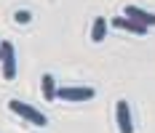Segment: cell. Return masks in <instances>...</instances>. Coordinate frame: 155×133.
I'll list each match as a JSON object with an SVG mask.
<instances>
[{
  "mask_svg": "<svg viewBox=\"0 0 155 133\" xmlns=\"http://www.w3.org/2000/svg\"><path fill=\"white\" fill-rule=\"evenodd\" d=\"M8 109H11V112H16L19 117L30 120L32 125H40V128H43V125H48V120H46V115H43V112H38L35 106L19 101V99H11V101H8Z\"/></svg>",
  "mask_w": 155,
  "mask_h": 133,
  "instance_id": "6da1fadb",
  "label": "cell"
},
{
  "mask_svg": "<svg viewBox=\"0 0 155 133\" xmlns=\"http://www.w3.org/2000/svg\"><path fill=\"white\" fill-rule=\"evenodd\" d=\"M0 51H3V56H0L3 77H5V80H14L16 77V51H14V43H11V40H3V43H0Z\"/></svg>",
  "mask_w": 155,
  "mask_h": 133,
  "instance_id": "7a4b0ae2",
  "label": "cell"
},
{
  "mask_svg": "<svg viewBox=\"0 0 155 133\" xmlns=\"http://www.w3.org/2000/svg\"><path fill=\"white\" fill-rule=\"evenodd\" d=\"M56 99H62V101H88V99H94V88H75V85H67V88H59Z\"/></svg>",
  "mask_w": 155,
  "mask_h": 133,
  "instance_id": "3957f363",
  "label": "cell"
},
{
  "mask_svg": "<svg viewBox=\"0 0 155 133\" xmlns=\"http://www.w3.org/2000/svg\"><path fill=\"white\" fill-rule=\"evenodd\" d=\"M115 117H118V128L120 133H134V122H131V109H128V101L120 99L115 104Z\"/></svg>",
  "mask_w": 155,
  "mask_h": 133,
  "instance_id": "277c9868",
  "label": "cell"
},
{
  "mask_svg": "<svg viewBox=\"0 0 155 133\" xmlns=\"http://www.w3.org/2000/svg\"><path fill=\"white\" fill-rule=\"evenodd\" d=\"M123 16H128V19H134V21H139V24H144L147 30H150V27H155V14H150V11H144V8H139V5H126Z\"/></svg>",
  "mask_w": 155,
  "mask_h": 133,
  "instance_id": "5b68a950",
  "label": "cell"
},
{
  "mask_svg": "<svg viewBox=\"0 0 155 133\" xmlns=\"http://www.w3.org/2000/svg\"><path fill=\"white\" fill-rule=\"evenodd\" d=\"M115 30H126V32H134V35H147V27L139 24V21H134V19H128V16H115L112 21H110Z\"/></svg>",
  "mask_w": 155,
  "mask_h": 133,
  "instance_id": "8992f818",
  "label": "cell"
},
{
  "mask_svg": "<svg viewBox=\"0 0 155 133\" xmlns=\"http://www.w3.org/2000/svg\"><path fill=\"white\" fill-rule=\"evenodd\" d=\"M40 85H43V99H46V101H54V99H56V93H59V88H56V80L46 72L43 77H40Z\"/></svg>",
  "mask_w": 155,
  "mask_h": 133,
  "instance_id": "52a82bcc",
  "label": "cell"
},
{
  "mask_svg": "<svg viewBox=\"0 0 155 133\" xmlns=\"http://www.w3.org/2000/svg\"><path fill=\"white\" fill-rule=\"evenodd\" d=\"M104 35H107V19L104 16H96L94 19V27H91V40L94 43H102Z\"/></svg>",
  "mask_w": 155,
  "mask_h": 133,
  "instance_id": "ba28073f",
  "label": "cell"
},
{
  "mask_svg": "<svg viewBox=\"0 0 155 133\" xmlns=\"http://www.w3.org/2000/svg\"><path fill=\"white\" fill-rule=\"evenodd\" d=\"M14 19L19 21V24H27L32 16H30V11H24V8H21V11H16V14H14Z\"/></svg>",
  "mask_w": 155,
  "mask_h": 133,
  "instance_id": "9c48e42d",
  "label": "cell"
},
{
  "mask_svg": "<svg viewBox=\"0 0 155 133\" xmlns=\"http://www.w3.org/2000/svg\"><path fill=\"white\" fill-rule=\"evenodd\" d=\"M0 56H3V51H0Z\"/></svg>",
  "mask_w": 155,
  "mask_h": 133,
  "instance_id": "30bf717a",
  "label": "cell"
}]
</instances>
